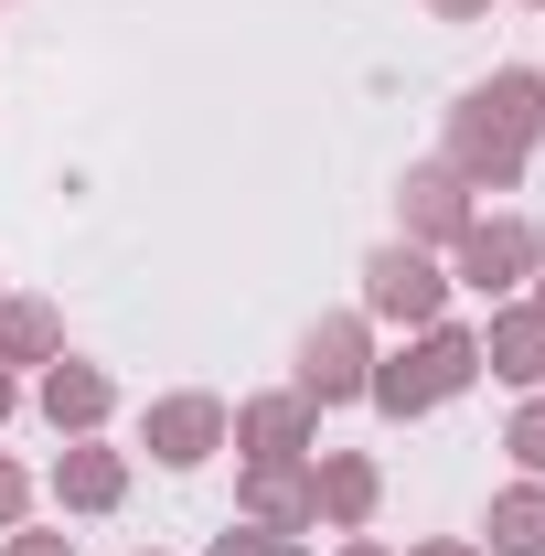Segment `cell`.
<instances>
[{"mask_svg": "<svg viewBox=\"0 0 545 556\" xmlns=\"http://www.w3.org/2000/svg\"><path fill=\"white\" fill-rule=\"evenodd\" d=\"M471 386H481V332L471 321H428V332H407V353H375L364 407L407 428V417L449 407V396H471Z\"/></svg>", "mask_w": 545, "mask_h": 556, "instance_id": "obj_1", "label": "cell"}, {"mask_svg": "<svg viewBox=\"0 0 545 556\" xmlns=\"http://www.w3.org/2000/svg\"><path fill=\"white\" fill-rule=\"evenodd\" d=\"M535 268H545V236L524 225V214H471L460 247H449V289H481V300L535 289Z\"/></svg>", "mask_w": 545, "mask_h": 556, "instance_id": "obj_2", "label": "cell"}, {"mask_svg": "<svg viewBox=\"0 0 545 556\" xmlns=\"http://www.w3.org/2000/svg\"><path fill=\"white\" fill-rule=\"evenodd\" d=\"M364 321H396V332H428V321H449V268L428 257V247H375L364 257Z\"/></svg>", "mask_w": 545, "mask_h": 556, "instance_id": "obj_3", "label": "cell"}, {"mask_svg": "<svg viewBox=\"0 0 545 556\" xmlns=\"http://www.w3.org/2000/svg\"><path fill=\"white\" fill-rule=\"evenodd\" d=\"M364 375H375V321L364 311H321L310 332H300V396L310 407H364Z\"/></svg>", "mask_w": 545, "mask_h": 556, "instance_id": "obj_4", "label": "cell"}, {"mask_svg": "<svg viewBox=\"0 0 545 556\" xmlns=\"http://www.w3.org/2000/svg\"><path fill=\"white\" fill-rule=\"evenodd\" d=\"M139 450H150L161 471H204L214 450H225V396H204V386H182V396H150V417H139Z\"/></svg>", "mask_w": 545, "mask_h": 556, "instance_id": "obj_5", "label": "cell"}, {"mask_svg": "<svg viewBox=\"0 0 545 556\" xmlns=\"http://www.w3.org/2000/svg\"><path fill=\"white\" fill-rule=\"evenodd\" d=\"M236 525L310 535V525H321V482H310V460H246V471H236Z\"/></svg>", "mask_w": 545, "mask_h": 556, "instance_id": "obj_6", "label": "cell"}, {"mask_svg": "<svg viewBox=\"0 0 545 556\" xmlns=\"http://www.w3.org/2000/svg\"><path fill=\"white\" fill-rule=\"evenodd\" d=\"M225 439H236L246 460H310V439H321V407H310L300 386H268V396L225 407Z\"/></svg>", "mask_w": 545, "mask_h": 556, "instance_id": "obj_7", "label": "cell"}, {"mask_svg": "<svg viewBox=\"0 0 545 556\" xmlns=\"http://www.w3.org/2000/svg\"><path fill=\"white\" fill-rule=\"evenodd\" d=\"M471 182L449 172V161H407V182H396V236L407 247H460V225H471Z\"/></svg>", "mask_w": 545, "mask_h": 556, "instance_id": "obj_8", "label": "cell"}, {"mask_svg": "<svg viewBox=\"0 0 545 556\" xmlns=\"http://www.w3.org/2000/svg\"><path fill=\"white\" fill-rule=\"evenodd\" d=\"M33 407H43V428H54V439H97V428L118 417V386H107V364L54 353V364L33 375Z\"/></svg>", "mask_w": 545, "mask_h": 556, "instance_id": "obj_9", "label": "cell"}, {"mask_svg": "<svg viewBox=\"0 0 545 556\" xmlns=\"http://www.w3.org/2000/svg\"><path fill=\"white\" fill-rule=\"evenodd\" d=\"M439 161H449V172H460L471 193H514L535 150H524V139H514V129H492V118H481L471 97H460V108H449V150H439Z\"/></svg>", "mask_w": 545, "mask_h": 556, "instance_id": "obj_10", "label": "cell"}, {"mask_svg": "<svg viewBox=\"0 0 545 556\" xmlns=\"http://www.w3.org/2000/svg\"><path fill=\"white\" fill-rule=\"evenodd\" d=\"M481 375L514 386V396H545V311L535 300H492V321H481Z\"/></svg>", "mask_w": 545, "mask_h": 556, "instance_id": "obj_11", "label": "cell"}, {"mask_svg": "<svg viewBox=\"0 0 545 556\" xmlns=\"http://www.w3.org/2000/svg\"><path fill=\"white\" fill-rule=\"evenodd\" d=\"M54 503H65V514H118V503H129V450H107V439H65V460H54Z\"/></svg>", "mask_w": 545, "mask_h": 556, "instance_id": "obj_12", "label": "cell"}, {"mask_svg": "<svg viewBox=\"0 0 545 556\" xmlns=\"http://www.w3.org/2000/svg\"><path fill=\"white\" fill-rule=\"evenodd\" d=\"M310 482H321V525H332V535H364L375 503H385V471H375L364 450H310Z\"/></svg>", "mask_w": 545, "mask_h": 556, "instance_id": "obj_13", "label": "cell"}, {"mask_svg": "<svg viewBox=\"0 0 545 556\" xmlns=\"http://www.w3.org/2000/svg\"><path fill=\"white\" fill-rule=\"evenodd\" d=\"M471 108L492 118V129H514L524 150H535V139H545V65H492V75L471 86Z\"/></svg>", "mask_w": 545, "mask_h": 556, "instance_id": "obj_14", "label": "cell"}, {"mask_svg": "<svg viewBox=\"0 0 545 556\" xmlns=\"http://www.w3.org/2000/svg\"><path fill=\"white\" fill-rule=\"evenodd\" d=\"M54 353H65V311L54 300H0V375H22V364L43 375Z\"/></svg>", "mask_w": 545, "mask_h": 556, "instance_id": "obj_15", "label": "cell"}, {"mask_svg": "<svg viewBox=\"0 0 545 556\" xmlns=\"http://www.w3.org/2000/svg\"><path fill=\"white\" fill-rule=\"evenodd\" d=\"M481 535H492V556H545V482H503Z\"/></svg>", "mask_w": 545, "mask_h": 556, "instance_id": "obj_16", "label": "cell"}, {"mask_svg": "<svg viewBox=\"0 0 545 556\" xmlns=\"http://www.w3.org/2000/svg\"><path fill=\"white\" fill-rule=\"evenodd\" d=\"M503 450H514V471H524V482H545V396H524V407H514Z\"/></svg>", "mask_w": 545, "mask_h": 556, "instance_id": "obj_17", "label": "cell"}, {"mask_svg": "<svg viewBox=\"0 0 545 556\" xmlns=\"http://www.w3.org/2000/svg\"><path fill=\"white\" fill-rule=\"evenodd\" d=\"M204 556H310V546H300V535H268V525H225Z\"/></svg>", "mask_w": 545, "mask_h": 556, "instance_id": "obj_18", "label": "cell"}, {"mask_svg": "<svg viewBox=\"0 0 545 556\" xmlns=\"http://www.w3.org/2000/svg\"><path fill=\"white\" fill-rule=\"evenodd\" d=\"M0 556H75V535H54V525H11Z\"/></svg>", "mask_w": 545, "mask_h": 556, "instance_id": "obj_19", "label": "cell"}, {"mask_svg": "<svg viewBox=\"0 0 545 556\" xmlns=\"http://www.w3.org/2000/svg\"><path fill=\"white\" fill-rule=\"evenodd\" d=\"M11 525H33V482H22V460H0V535Z\"/></svg>", "mask_w": 545, "mask_h": 556, "instance_id": "obj_20", "label": "cell"}, {"mask_svg": "<svg viewBox=\"0 0 545 556\" xmlns=\"http://www.w3.org/2000/svg\"><path fill=\"white\" fill-rule=\"evenodd\" d=\"M439 22H492V0H428Z\"/></svg>", "mask_w": 545, "mask_h": 556, "instance_id": "obj_21", "label": "cell"}, {"mask_svg": "<svg viewBox=\"0 0 545 556\" xmlns=\"http://www.w3.org/2000/svg\"><path fill=\"white\" fill-rule=\"evenodd\" d=\"M407 556H481L471 535H428V546H407Z\"/></svg>", "mask_w": 545, "mask_h": 556, "instance_id": "obj_22", "label": "cell"}, {"mask_svg": "<svg viewBox=\"0 0 545 556\" xmlns=\"http://www.w3.org/2000/svg\"><path fill=\"white\" fill-rule=\"evenodd\" d=\"M332 556H396V546H375V535H342V546Z\"/></svg>", "mask_w": 545, "mask_h": 556, "instance_id": "obj_23", "label": "cell"}, {"mask_svg": "<svg viewBox=\"0 0 545 556\" xmlns=\"http://www.w3.org/2000/svg\"><path fill=\"white\" fill-rule=\"evenodd\" d=\"M11 407H22V386H11V375H0V428H11Z\"/></svg>", "mask_w": 545, "mask_h": 556, "instance_id": "obj_24", "label": "cell"}, {"mask_svg": "<svg viewBox=\"0 0 545 556\" xmlns=\"http://www.w3.org/2000/svg\"><path fill=\"white\" fill-rule=\"evenodd\" d=\"M535 311H545V268H535Z\"/></svg>", "mask_w": 545, "mask_h": 556, "instance_id": "obj_25", "label": "cell"}, {"mask_svg": "<svg viewBox=\"0 0 545 556\" xmlns=\"http://www.w3.org/2000/svg\"><path fill=\"white\" fill-rule=\"evenodd\" d=\"M139 556H161V546H139Z\"/></svg>", "mask_w": 545, "mask_h": 556, "instance_id": "obj_26", "label": "cell"}, {"mask_svg": "<svg viewBox=\"0 0 545 556\" xmlns=\"http://www.w3.org/2000/svg\"><path fill=\"white\" fill-rule=\"evenodd\" d=\"M0 300H11V289H0Z\"/></svg>", "mask_w": 545, "mask_h": 556, "instance_id": "obj_27", "label": "cell"}]
</instances>
